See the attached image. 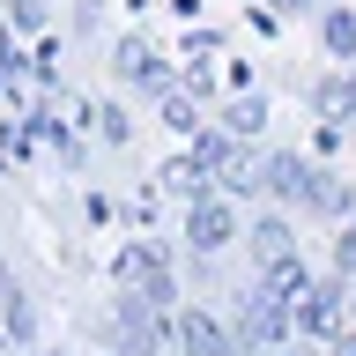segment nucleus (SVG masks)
I'll use <instances>...</instances> for the list:
<instances>
[{
    "label": "nucleus",
    "mask_w": 356,
    "mask_h": 356,
    "mask_svg": "<svg viewBox=\"0 0 356 356\" xmlns=\"http://www.w3.org/2000/svg\"><path fill=\"white\" fill-rule=\"evenodd\" d=\"M163 341H171V327H163V305H156V297H141V289H119V312H111V349L156 356Z\"/></svg>",
    "instance_id": "1"
},
{
    "label": "nucleus",
    "mask_w": 356,
    "mask_h": 356,
    "mask_svg": "<svg viewBox=\"0 0 356 356\" xmlns=\"http://www.w3.org/2000/svg\"><path fill=\"white\" fill-rule=\"evenodd\" d=\"M119 289H141V297H156V305H171L178 282H171L163 245H119Z\"/></svg>",
    "instance_id": "2"
},
{
    "label": "nucleus",
    "mask_w": 356,
    "mask_h": 356,
    "mask_svg": "<svg viewBox=\"0 0 356 356\" xmlns=\"http://www.w3.org/2000/svg\"><path fill=\"white\" fill-rule=\"evenodd\" d=\"M119 82H127V89H149V97H171V67L156 60L149 38H127V44H119Z\"/></svg>",
    "instance_id": "3"
},
{
    "label": "nucleus",
    "mask_w": 356,
    "mask_h": 356,
    "mask_svg": "<svg viewBox=\"0 0 356 356\" xmlns=\"http://www.w3.org/2000/svg\"><path fill=\"white\" fill-rule=\"evenodd\" d=\"M171 349L178 356H238V341H230L208 312H178L171 319Z\"/></svg>",
    "instance_id": "4"
},
{
    "label": "nucleus",
    "mask_w": 356,
    "mask_h": 356,
    "mask_svg": "<svg viewBox=\"0 0 356 356\" xmlns=\"http://www.w3.org/2000/svg\"><path fill=\"white\" fill-rule=\"evenodd\" d=\"M275 334H282V297H275V289L245 297L238 305V349H267Z\"/></svg>",
    "instance_id": "5"
},
{
    "label": "nucleus",
    "mask_w": 356,
    "mask_h": 356,
    "mask_svg": "<svg viewBox=\"0 0 356 356\" xmlns=\"http://www.w3.org/2000/svg\"><path fill=\"white\" fill-rule=\"evenodd\" d=\"M230 230H238V216H230V200H193V216H186V238H193V252H222L230 245Z\"/></svg>",
    "instance_id": "6"
},
{
    "label": "nucleus",
    "mask_w": 356,
    "mask_h": 356,
    "mask_svg": "<svg viewBox=\"0 0 356 356\" xmlns=\"http://www.w3.org/2000/svg\"><path fill=\"white\" fill-rule=\"evenodd\" d=\"M305 186H312V171L297 156H275V163H267V193L275 200H305Z\"/></svg>",
    "instance_id": "7"
},
{
    "label": "nucleus",
    "mask_w": 356,
    "mask_h": 356,
    "mask_svg": "<svg viewBox=\"0 0 356 356\" xmlns=\"http://www.w3.org/2000/svg\"><path fill=\"white\" fill-rule=\"evenodd\" d=\"M0 319H8V334H15V341H30V334H38V305H30L22 289H8V282H0Z\"/></svg>",
    "instance_id": "8"
},
{
    "label": "nucleus",
    "mask_w": 356,
    "mask_h": 356,
    "mask_svg": "<svg viewBox=\"0 0 356 356\" xmlns=\"http://www.w3.org/2000/svg\"><path fill=\"white\" fill-rule=\"evenodd\" d=\"M252 252H260V260H282V252H289V222H275V216H267L260 230H252Z\"/></svg>",
    "instance_id": "9"
},
{
    "label": "nucleus",
    "mask_w": 356,
    "mask_h": 356,
    "mask_svg": "<svg viewBox=\"0 0 356 356\" xmlns=\"http://www.w3.org/2000/svg\"><path fill=\"white\" fill-rule=\"evenodd\" d=\"M222 127H230V134H252V127H260V97H238V104L222 111Z\"/></svg>",
    "instance_id": "10"
},
{
    "label": "nucleus",
    "mask_w": 356,
    "mask_h": 356,
    "mask_svg": "<svg viewBox=\"0 0 356 356\" xmlns=\"http://www.w3.org/2000/svg\"><path fill=\"white\" fill-rule=\"evenodd\" d=\"M15 22L22 30H44V0H15Z\"/></svg>",
    "instance_id": "11"
},
{
    "label": "nucleus",
    "mask_w": 356,
    "mask_h": 356,
    "mask_svg": "<svg viewBox=\"0 0 356 356\" xmlns=\"http://www.w3.org/2000/svg\"><path fill=\"white\" fill-rule=\"evenodd\" d=\"M341 260H356V230H349V245H341Z\"/></svg>",
    "instance_id": "12"
},
{
    "label": "nucleus",
    "mask_w": 356,
    "mask_h": 356,
    "mask_svg": "<svg viewBox=\"0 0 356 356\" xmlns=\"http://www.w3.org/2000/svg\"><path fill=\"white\" fill-rule=\"evenodd\" d=\"M0 282H8V267H0Z\"/></svg>",
    "instance_id": "13"
},
{
    "label": "nucleus",
    "mask_w": 356,
    "mask_h": 356,
    "mask_svg": "<svg viewBox=\"0 0 356 356\" xmlns=\"http://www.w3.org/2000/svg\"><path fill=\"white\" fill-rule=\"evenodd\" d=\"M111 356H127V349H111Z\"/></svg>",
    "instance_id": "14"
}]
</instances>
